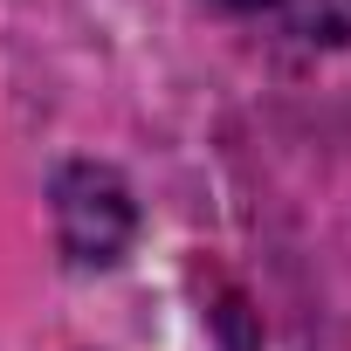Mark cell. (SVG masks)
I'll return each mask as SVG.
<instances>
[{
    "label": "cell",
    "mask_w": 351,
    "mask_h": 351,
    "mask_svg": "<svg viewBox=\"0 0 351 351\" xmlns=\"http://www.w3.org/2000/svg\"><path fill=\"white\" fill-rule=\"evenodd\" d=\"M131 228H138V214H131V193H124L117 172L69 165L56 180V234L76 262H117Z\"/></svg>",
    "instance_id": "obj_1"
},
{
    "label": "cell",
    "mask_w": 351,
    "mask_h": 351,
    "mask_svg": "<svg viewBox=\"0 0 351 351\" xmlns=\"http://www.w3.org/2000/svg\"><path fill=\"white\" fill-rule=\"evenodd\" d=\"M221 8L262 14L282 35H296V42H330V49L351 42V0H221Z\"/></svg>",
    "instance_id": "obj_2"
}]
</instances>
